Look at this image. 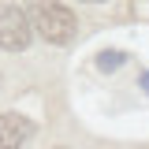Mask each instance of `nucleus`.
Returning <instances> with one entry per match:
<instances>
[{"instance_id":"obj_2","label":"nucleus","mask_w":149,"mask_h":149,"mask_svg":"<svg viewBox=\"0 0 149 149\" xmlns=\"http://www.w3.org/2000/svg\"><path fill=\"white\" fill-rule=\"evenodd\" d=\"M30 41H34L30 15L19 4H0V49L22 52V49H30Z\"/></svg>"},{"instance_id":"obj_6","label":"nucleus","mask_w":149,"mask_h":149,"mask_svg":"<svg viewBox=\"0 0 149 149\" xmlns=\"http://www.w3.org/2000/svg\"><path fill=\"white\" fill-rule=\"evenodd\" d=\"M56 149H63V146H56Z\"/></svg>"},{"instance_id":"obj_4","label":"nucleus","mask_w":149,"mask_h":149,"mask_svg":"<svg viewBox=\"0 0 149 149\" xmlns=\"http://www.w3.org/2000/svg\"><path fill=\"white\" fill-rule=\"evenodd\" d=\"M123 60H127V56L119 52V49H108V52L97 56V67H101V71H116V67H123Z\"/></svg>"},{"instance_id":"obj_5","label":"nucleus","mask_w":149,"mask_h":149,"mask_svg":"<svg viewBox=\"0 0 149 149\" xmlns=\"http://www.w3.org/2000/svg\"><path fill=\"white\" fill-rule=\"evenodd\" d=\"M90 4H101V0H90Z\"/></svg>"},{"instance_id":"obj_3","label":"nucleus","mask_w":149,"mask_h":149,"mask_svg":"<svg viewBox=\"0 0 149 149\" xmlns=\"http://www.w3.org/2000/svg\"><path fill=\"white\" fill-rule=\"evenodd\" d=\"M34 138V119L22 112H4L0 116V149H22Z\"/></svg>"},{"instance_id":"obj_1","label":"nucleus","mask_w":149,"mask_h":149,"mask_svg":"<svg viewBox=\"0 0 149 149\" xmlns=\"http://www.w3.org/2000/svg\"><path fill=\"white\" fill-rule=\"evenodd\" d=\"M34 26L37 34L45 37V41H52V45H67L78 30V22H74V11L63 4V0H37L34 4Z\"/></svg>"}]
</instances>
